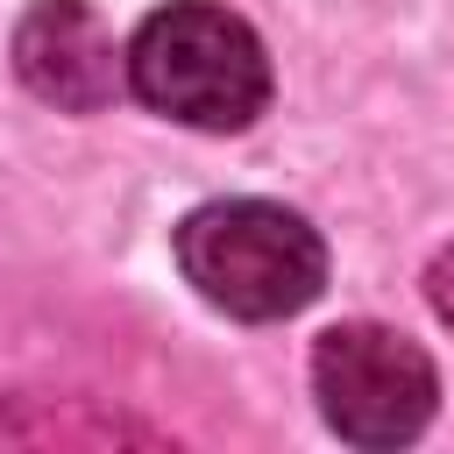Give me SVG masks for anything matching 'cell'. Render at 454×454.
Instances as JSON below:
<instances>
[{
  "label": "cell",
  "instance_id": "cell-1",
  "mask_svg": "<svg viewBox=\"0 0 454 454\" xmlns=\"http://www.w3.org/2000/svg\"><path fill=\"white\" fill-rule=\"evenodd\" d=\"M128 85L163 121L234 135L270 106V57L241 14H227L213 0H170L135 28Z\"/></svg>",
  "mask_w": 454,
  "mask_h": 454
},
{
  "label": "cell",
  "instance_id": "cell-2",
  "mask_svg": "<svg viewBox=\"0 0 454 454\" xmlns=\"http://www.w3.org/2000/svg\"><path fill=\"white\" fill-rule=\"evenodd\" d=\"M177 270L227 319H284L319 298L326 248L291 206L213 199V206L184 213V227H177Z\"/></svg>",
  "mask_w": 454,
  "mask_h": 454
},
{
  "label": "cell",
  "instance_id": "cell-3",
  "mask_svg": "<svg viewBox=\"0 0 454 454\" xmlns=\"http://www.w3.org/2000/svg\"><path fill=\"white\" fill-rule=\"evenodd\" d=\"M312 397L340 440L404 447L426 433V419L440 404V376L411 333L376 326V319H340L312 348Z\"/></svg>",
  "mask_w": 454,
  "mask_h": 454
},
{
  "label": "cell",
  "instance_id": "cell-4",
  "mask_svg": "<svg viewBox=\"0 0 454 454\" xmlns=\"http://www.w3.org/2000/svg\"><path fill=\"white\" fill-rule=\"evenodd\" d=\"M14 71L35 99H50L64 114H99L121 85L114 35L85 0H35L14 21Z\"/></svg>",
  "mask_w": 454,
  "mask_h": 454
},
{
  "label": "cell",
  "instance_id": "cell-5",
  "mask_svg": "<svg viewBox=\"0 0 454 454\" xmlns=\"http://www.w3.org/2000/svg\"><path fill=\"white\" fill-rule=\"evenodd\" d=\"M426 298H433V312L454 326V248H440V255L426 262Z\"/></svg>",
  "mask_w": 454,
  "mask_h": 454
}]
</instances>
